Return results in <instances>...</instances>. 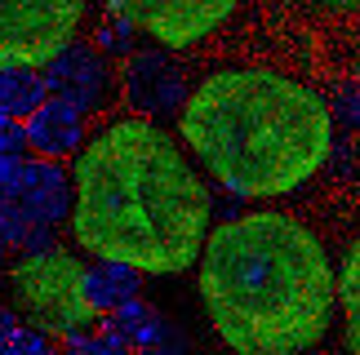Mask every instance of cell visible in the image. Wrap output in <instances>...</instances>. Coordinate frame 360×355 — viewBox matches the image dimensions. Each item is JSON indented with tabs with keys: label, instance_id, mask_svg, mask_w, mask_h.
<instances>
[{
	"label": "cell",
	"instance_id": "1",
	"mask_svg": "<svg viewBox=\"0 0 360 355\" xmlns=\"http://www.w3.org/2000/svg\"><path fill=\"white\" fill-rule=\"evenodd\" d=\"M72 244L143 276H183L200 262L214 222V191L183 142L156 120H107L72 160Z\"/></svg>",
	"mask_w": 360,
	"mask_h": 355
},
{
	"label": "cell",
	"instance_id": "2",
	"mask_svg": "<svg viewBox=\"0 0 360 355\" xmlns=\"http://www.w3.org/2000/svg\"><path fill=\"white\" fill-rule=\"evenodd\" d=\"M200 307L236 355H307L329 333L338 276L294 213H236L200 249Z\"/></svg>",
	"mask_w": 360,
	"mask_h": 355
},
{
	"label": "cell",
	"instance_id": "3",
	"mask_svg": "<svg viewBox=\"0 0 360 355\" xmlns=\"http://www.w3.org/2000/svg\"><path fill=\"white\" fill-rule=\"evenodd\" d=\"M178 142L227 196L281 200L325 169L334 116L321 93L285 72L227 67L191 89Z\"/></svg>",
	"mask_w": 360,
	"mask_h": 355
},
{
	"label": "cell",
	"instance_id": "4",
	"mask_svg": "<svg viewBox=\"0 0 360 355\" xmlns=\"http://www.w3.org/2000/svg\"><path fill=\"white\" fill-rule=\"evenodd\" d=\"M5 302L22 316V324L49 333L53 342H72V337L98 329L103 320L85 297V262L58 244L45 253H22L5 271Z\"/></svg>",
	"mask_w": 360,
	"mask_h": 355
},
{
	"label": "cell",
	"instance_id": "5",
	"mask_svg": "<svg viewBox=\"0 0 360 355\" xmlns=\"http://www.w3.org/2000/svg\"><path fill=\"white\" fill-rule=\"evenodd\" d=\"M89 0H0V72L49 67L76 40Z\"/></svg>",
	"mask_w": 360,
	"mask_h": 355
},
{
	"label": "cell",
	"instance_id": "6",
	"mask_svg": "<svg viewBox=\"0 0 360 355\" xmlns=\"http://www.w3.org/2000/svg\"><path fill=\"white\" fill-rule=\"evenodd\" d=\"M103 5L160 49L200 45L236 13V0H103Z\"/></svg>",
	"mask_w": 360,
	"mask_h": 355
},
{
	"label": "cell",
	"instance_id": "7",
	"mask_svg": "<svg viewBox=\"0 0 360 355\" xmlns=\"http://www.w3.org/2000/svg\"><path fill=\"white\" fill-rule=\"evenodd\" d=\"M49 98H58L67 107H76L80 116H98L112 107L120 80L112 72V58L94 49V40H72L49 67H40Z\"/></svg>",
	"mask_w": 360,
	"mask_h": 355
},
{
	"label": "cell",
	"instance_id": "8",
	"mask_svg": "<svg viewBox=\"0 0 360 355\" xmlns=\"http://www.w3.org/2000/svg\"><path fill=\"white\" fill-rule=\"evenodd\" d=\"M120 98L134 107V116L160 125L169 116H183L191 89H187L183 67L169 58V49L151 45V49H138L120 62Z\"/></svg>",
	"mask_w": 360,
	"mask_h": 355
},
{
	"label": "cell",
	"instance_id": "9",
	"mask_svg": "<svg viewBox=\"0 0 360 355\" xmlns=\"http://www.w3.org/2000/svg\"><path fill=\"white\" fill-rule=\"evenodd\" d=\"M13 204H18L32 222L58 231L63 222H72V204H76L72 169H67L63 160H22V178H18Z\"/></svg>",
	"mask_w": 360,
	"mask_h": 355
},
{
	"label": "cell",
	"instance_id": "10",
	"mask_svg": "<svg viewBox=\"0 0 360 355\" xmlns=\"http://www.w3.org/2000/svg\"><path fill=\"white\" fill-rule=\"evenodd\" d=\"M85 120H89V116H80L76 107L49 98L45 107H36V112L22 120L27 152H32L36 160H76L80 147L89 142Z\"/></svg>",
	"mask_w": 360,
	"mask_h": 355
},
{
	"label": "cell",
	"instance_id": "11",
	"mask_svg": "<svg viewBox=\"0 0 360 355\" xmlns=\"http://www.w3.org/2000/svg\"><path fill=\"white\" fill-rule=\"evenodd\" d=\"M98 329H103V333H112L116 342H124V347L138 355V351H147V347L165 342V337L174 333V324L165 320V311H156L151 302H143V297H134V302L116 307L112 316H103V320H98Z\"/></svg>",
	"mask_w": 360,
	"mask_h": 355
},
{
	"label": "cell",
	"instance_id": "12",
	"mask_svg": "<svg viewBox=\"0 0 360 355\" xmlns=\"http://www.w3.org/2000/svg\"><path fill=\"white\" fill-rule=\"evenodd\" d=\"M138 293H143V271H134L124 262H107V257L85 262V297L98 316H112L116 307L134 302Z\"/></svg>",
	"mask_w": 360,
	"mask_h": 355
},
{
	"label": "cell",
	"instance_id": "13",
	"mask_svg": "<svg viewBox=\"0 0 360 355\" xmlns=\"http://www.w3.org/2000/svg\"><path fill=\"white\" fill-rule=\"evenodd\" d=\"M49 102L45 76L36 67H13V72H0V116L9 120H27L36 107Z\"/></svg>",
	"mask_w": 360,
	"mask_h": 355
},
{
	"label": "cell",
	"instance_id": "14",
	"mask_svg": "<svg viewBox=\"0 0 360 355\" xmlns=\"http://www.w3.org/2000/svg\"><path fill=\"white\" fill-rule=\"evenodd\" d=\"M338 307H342L347 351L360 355V236L352 240V249L342 253V267H338Z\"/></svg>",
	"mask_w": 360,
	"mask_h": 355
},
{
	"label": "cell",
	"instance_id": "15",
	"mask_svg": "<svg viewBox=\"0 0 360 355\" xmlns=\"http://www.w3.org/2000/svg\"><path fill=\"white\" fill-rule=\"evenodd\" d=\"M53 227H40V222H32L18 204H0V253L5 249H22V253H45V249H53Z\"/></svg>",
	"mask_w": 360,
	"mask_h": 355
},
{
	"label": "cell",
	"instance_id": "16",
	"mask_svg": "<svg viewBox=\"0 0 360 355\" xmlns=\"http://www.w3.org/2000/svg\"><path fill=\"white\" fill-rule=\"evenodd\" d=\"M94 49L107 53V58H129V53H138V32L124 18H116V13H107V18L94 27Z\"/></svg>",
	"mask_w": 360,
	"mask_h": 355
},
{
	"label": "cell",
	"instance_id": "17",
	"mask_svg": "<svg viewBox=\"0 0 360 355\" xmlns=\"http://www.w3.org/2000/svg\"><path fill=\"white\" fill-rule=\"evenodd\" d=\"M0 355H63V351H58V342H53L49 333L32 329V324H18V329L0 342Z\"/></svg>",
	"mask_w": 360,
	"mask_h": 355
},
{
	"label": "cell",
	"instance_id": "18",
	"mask_svg": "<svg viewBox=\"0 0 360 355\" xmlns=\"http://www.w3.org/2000/svg\"><path fill=\"white\" fill-rule=\"evenodd\" d=\"M63 355H134V351L124 347V342H116L112 333L89 329V333L72 337V342H63Z\"/></svg>",
	"mask_w": 360,
	"mask_h": 355
},
{
	"label": "cell",
	"instance_id": "19",
	"mask_svg": "<svg viewBox=\"0 0 360 355\" xmlns=\"http://www.w3.org/2000/svg\"><path fill=\"white\" fill-rule=\"evenodd\" d=\"M329 116H334L342 129L360 133V85H338L334 98H329Z\"/></svg>",
	"mask_w": 360,
	"mask_h": 355
},
{
	"label": "cell",
	"instance_id": "20",
	"mask_svg": "<svg viewBox=\"0 0 360 355\" xmlns=\"http://www.w3.org/2000/svg\"><path fill=\"white\" fill-rule=\"evenodd\" d=\"M0 156H13V160H22V156H27V133H22V120L0 116Z\"/></svg>",
	"mask_w": 360,
	"mask_h": 355
},
{
	"label": "cell",
	"instance_id": "21",
	"mask_svg": "<svg viewBox=\"0 0 360 355\" xmlns=\"http://www.w3.org/2000/svg\"><path fill=\"white\" fill-rule=\"evenodd\" d=\"M27 160V156H22ZM22 160L13 156H0V204H9L13 196H18V178H22Z\"/></svg>",
	"mask_w": 360,
	"mask_h": 355
},
{
	"label": "cell",
	"instance_id": "22",
	"mask_svg": "<svg viewBox=\"0 0 360 355\" xmlns=\"http://www.w3.org/2000/svg\"><path fill=\"white\" fill-rule=\"evenodd\" d=\"M18 324H22V316H18V311H13V307L5 302V297H0V342H5V337H9L13 329H18Z\"/></svg>",
	"mask_w": 360,
	"mask_h": 355
},
{
	"label": "cell",
	"instance_id": "23",
	"mask_svg": "<svg viewBox=\"0 0 360 355\" xmlns=\"http://www.w3.org/2000/svg\"><path fill=\"white\" fill-rule=\"evenodd\" d=\"M0 267H5V253H0Z\"/></svg>",
	"mask_w": 360,
	"mask_h": 355
}]
</instances>
